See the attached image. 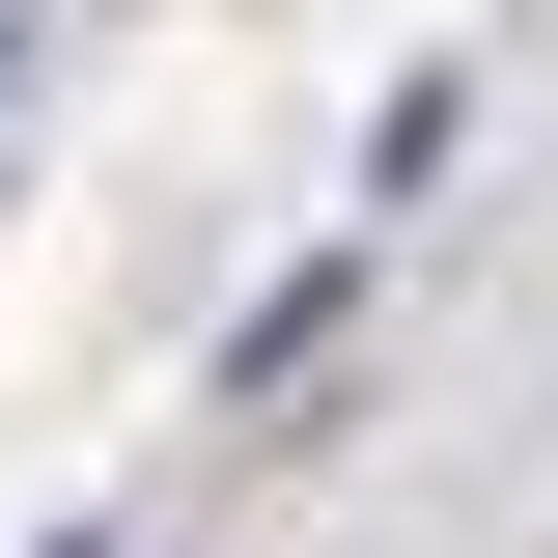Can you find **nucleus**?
<instances>
[{"mask_svg":"<svg viewBox=\"0 0 558 558\" xmlns=\"http://www.w3.org/2000/svg\"><path fill=\"white\" fill-rule=\"evenodd\" d=\"M363 336V252H307V279H279V307H252V336H223V363H252V391H307V363H336Z\"/></svg>","mask_w":558,"mask_h":558,"instance_id":"obj_1","label":"nucleus"}]
</instances>
